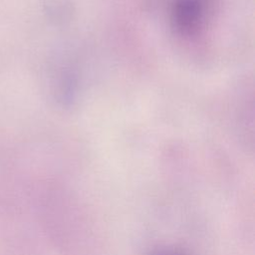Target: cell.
<instances>
[{
	"instance_id": "cell-1",
	"label": "cell",
	"mask_w": 255,
	"mask_h": 255,
	"mask_svg": "<svg viewBox=\"0 0 255 255\" xmlns=\"http://www.w3.org/2000/svg\"><path fill=\"white\" fill-rule=\"evenodd\" d=\"M160 255H180V254H177V253H175V252H164V253H162V254H160Z\"/></svg>"
}]
</instances>
